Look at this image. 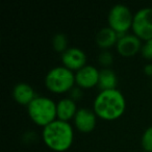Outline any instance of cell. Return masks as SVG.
<instances>
[{
	"mask_svg": "<svg viewBox=\"0 0 152 152\" xmlns=\"http://www.w3.org/2000/svg\"><path fill=\"white\" fill-rule=\"evenodd\" d=\"M126 110V100L119 90L100 91L93 103V110L98 118L115 121L123 116Z\"/></svg>",
	"mask_w": 152,
	"mask_h": 152,
	"instance_id": "cell-1",
	"label": "cell"
},
{
	"mask_svg": "<svg viewBox=\"0 0 152 152\" xmlns=\"http://www.w3.org/2000/svg\"><path fill=\"white\" fill-rule=\"evenodd\" d=\"M42 139L50 150L55 152H65L69 150L73 144V126L69 122L56 119L43 128Z\"/></svg>",
	"mask_w": 152,
	"mask_h": 152,
	"instance_id": "cell-2",
	"label": "cell"
},
{
	"mask_svg": "<svg viewBox=\"0 0 152 152\" xmlns=\"http://www.w3.org/2000/svg\"><path fill=\"white\" fill-rule=\"evenodd\" d=\"M27 114L30 120L44 128L57 119L56 103L45 96H37L27 106Z\"/></svg>",
	"mask_w": 152,
	"mask_h": 152,
	"instance_id": "cell-3",
	"label": "cell"
},
{
	"mask_svg": "<svg viewBox=\"0 0 152 152\" xmlns=\"http://www.w3.org/2000/svg\"><path fill=\"white\" fill-rule=\"evenodd\" d=\"M75 85V73L64 66L52 68L45 76V86L53 94L70 92Z\"/></svg>",
	"mask_w": 152,
	"mask_h": 152,
	"instance_id": "cell-4",
	"label": "cell"
},
{
	"mask_svg": "<svg viewBox=\"0 0 152 152\" xmlns=\"http://www.w3.org/2000/svg\"><path fill=\"white\" fill-rule=\"evenodd\" d=\"M133 15L130 9L124 4H116L110 9L107 16L108 27L118 34L119 38L125 36L132 27Z\"/></svg>",
	"mask_w": 152,
	"mask_h": 152,
	"instance_id": "cell-5",
	"label": "cell"
},
{
	"mask_svg": "<svg viewBox=\"0 0 152 152\" xmlns=\"http://www.w3.org/2000/svg\"><path fill=\"white\" fill-rule=\"evenodd\" d=\"M132 34L141 41H149L152 39V7H144L133 15Z\"/></svg>",
	"mask_w": 152,
	"mask_h": 152,
	"instance_id": "cell-6",
	"label": "cell"
},
{
	"mask_svg": "<svg viewBox=\"0 0 152 152\" xmlns=\"http://www.w3.org/2000/svg\"><path fill=\"white\" fill-rule=\"evenodd\" d=\"M63 66L71 71H79L87 66V55L80 48L71 47L61 54Z\"/></svg>",
	"mask_w": 152,
	"mask_h": 152,
	"instance_id": "cell-7",
	"label": "cell"
},
{
	"mask_svg": "<svg viewBox=\"0 0 152 152\" xmlns=\"http://www.w3.org/2000/svg\"><path fill=\"white\" fill-rule=\"evenodd\" d=\"M99 74L100 70H98L97 68L93 67V66L87 65L79 71L75 72L76 86L83 90H88L92 89L94 87H98Z\"/></svg>",
	"mask_w": 152,
	"mask_h": 152,
	"instance_id": "cell-8",
	"label": "cell"
},
{
	"mask_svg": "<svg viewBox=\"0 0 152 152\" xmlns=\"http://www.w3.org/2000/svg\"><path fill=\"white\" fill-rule=\"evenodd\" d=\"M142 41L133 34H126L119 38L116 48L118 53L123 57H132L142 50Z\"/></svg>",
	"mask_w": 152,
	"mask_h": 152,
	"instance_id": "cell-9",
	"label": "cell"
},
{
	"mask_svg": "<svg viewBox=\"0 0 152 152\" xmlns=\"http://www.w3.org/2000/svg\"><path fill=\"white\" fill-rule=\"evenodd\" d=\"M76 129L83 133H89L93 131L97 123V116L89 108H78L75 117L73 119Z\"/></svg>",
	"mask_w": 152,
	"mask_h": 152,
	"instance_id": "cell-10",
	"label": "cell"
},
{
	"mask_svg": "<svg viewBox=\"0 0 152 152\" xmlns=\"http://www.w3.org/2000/svg\"><path fill=\"white\" fill-rule=\"evenodd\" d=\"M37 97L34 88L30 85L25 83H20L14 87L13 89V98L17 103L21 105L28 106L31 101Z\"/></svg>",
	"mask_w": 152,
	"mask_h": 152,
	"instance_id": "cell-11",
	"label": "cell"
},
{
	"mask_svg": "<svg viewBox=\"0 0 152 152\" xmlns=\"http://www.w3.org/2000/svg\"><path fill=\"white\" fill-rule=\"evenodd\" d=\"M77 110V104L70 97L63 98L56 103V116L61 121L69 122L71 119H74Z\"/></svg>",
	"mask_w": 152,
	"mask_h": 152,
	"instance_id": "cell-12",
	"label": "cell"
},
{
	"mask_svg": "<svg viewBox=\"0 0 152 152\" xmlns=\"http://www.w3.org/2000/svg\"><path fill=\"white\" fill-rule=\"evenodd\" d=\"M119 40V36L110 27H103L98 31L96 36V44L99 48L107 50L110 47L116 46Z\"/></svg>",
	"mask_w": 152,
	"mask_h": 152,
	"instance_id": "cell-13",
	"label": "cell"
},
{
	"mask_svg": "<svg viewBox=\"0 0 152 152\" xmlns=\"http://www.w3.org/2000/svg\"><path fill=\"white\" fill-rule=\"evenodd\" d=\"M118 78L117 75L110 68H103L100 70L99 74V83L98 88L100 91H107V90H115L117 87Z\"/></svg>",
	"mask_w": 152,
	"mask_h": 152,
	"instance_id": "cell-14",
	"label": "cell"
},
{
	"mask_svg": "<svg viewBox=\"0 0 152 152\" xmlns=\"http://www.w3.org/2000/svg\"><path fill=\"white\" fill-rule=\"evenodd\" d=\"M52 46L56 52L63 54L68 49V39L64 34H56L52 39Z\"/></svg>",
	"mask_w": 152,
	"mask_h": 152,
	"instance_id": "cell-15",
	"label": "cell"
},
{
	"mask_svg": "<svg viewBox=\"0 0 152 152\" xmlns=\"http://www.w3.org/2000/svg\"><path fill=\"white\" fill-rule=\"evenodd\" d=\"M141 145L144 151L152 152V126L148 127L144 131L141 139Z\"/></svg>",
	"mask_w": 152,
	"mask_h": 152,
	"instance_id": "cell-16",
	"label": "cell"
},
{
	"mask_svg": "<svg viewBox=\"0 0 152 152\" xmlns=\"http://www.w3.org/2000/svg\"><path fill=\"white\" fill-rule=\"evenodd\" d=\"M114 57L113 54L108 50H103L99 55H98V63L103 68H108L113 64Z\"/></svg>",
	"mask_w": 152,
	"mask_h": 152,
	"instance_id": "cell-17",
	"label": "cell"
},
{
	"mask_svg": "<svg viewBox=\"0 0 152 152\" xmlns=\"http://www.w3.org/2000/svg\"><path fill=\"white\" fill-rule=\"evenodd\" d=\"M141 54L147 61H152V39L149 41H146L143 44Z\"/></svg>",
	"mask_w": 152,
	"mask_h": 152,
	"instance_id": "cell-18",
	"label": "cell"
},
{
	"mask_svg": "<svg viewBox=\"0 0 152 152\" xmlns=\"http://www.w3.org/2000/svg\"><path fill=\"white\" fill-rule=\"evenodd\" d=\"M83 96V89L78 87H74L73 89L70 91V98L74 101H78V100L81 99V97Z\"/></svg>",
	"mask_w": 152,
	"mask_h": 152,
	"instance_id": "cell-19",
	"label": "cell"
},
{
	"mask_svg": "<svg viewBox=\"0 0 152 152\" xmlns=\"http://www.w3.org/2000/svg\"><path fill=\"white\" fill-rule=\"evenodd\" d=\"M144 72H145L146 75L152 76V64H148V65H146L145 68H144Z\"/></svg>",
	"mask_w": 152,
	"mask_h": 152,
	"instance_id": "cell-20",
	"label": "cell"
}]
</instances>
